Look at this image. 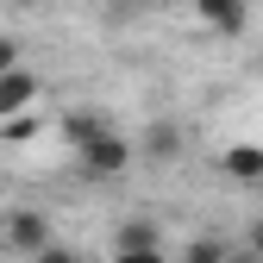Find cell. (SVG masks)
I'll return each mask as SVG.
<instances>
[{"instance_id": "14", "label": "cell", "mask_w": 263, "mask_h": 263, "mask_svg": "<svg viewBox=\"0 0 263 263\" xmlns=\"http://www.w3.org/2000/svg\"><path fill=\"white\" fill-rule=\"evenodd\" d=\"M7 69H19V50H13V44H0V76H7Z\"/></svg>"}, {"instance_id": "5", "label": "cell", "mask_w": 263, "mask_h": 263, "mask_svg": "<svg viewBox=\"0 0 263 263\" xmlns=\"http://www.w3.org/2000/svg\"><path fill=\"white\" fill-rule=\"evenodd\" d=\"M138 151H144V157H157V163H170V157L182 151V132H176L170 119H157V125H144V138H138Z\"/></svg>"}, {"instance_id": "1", "label": "cell", "mask_w": 263, "mask_h": 263, "mask_svg": "<svg viewBox=\"0 0 263 263\" xmlns=\"http://www.w3.org/2000/svg\"><path fill=\"white\" fill-rule=\"evenodd\" d=\"M0 245H7V251H19V257L31 263L38 251H50L57 238H50V219H44V213H31V207H13L7 219H0Z\"/></svg>"}, {"instance_id": "13", "label": "cell", "mask_w": 263, "mask_h": 263, "mask_svg": "<svg viewBox=\"0 0 263 263\" xmlns=\"http://www.w3.org/2000/svg\"><path fill=\"white\" fill-rule=\"evenodd\" d=\"M226 263H263V257H257L251 245H232V251H226Z\"/></svg>"}, {"instance_id": "7", "label": "cell", "mask_w": 263, "mask_h": 263, "mask_svg": "<svg viewBox=\"0 0 263 263\" xmlns=\"http://www.w3.org/2000/svg\"><path fill=\"white\" fill-rule=\"evenodd\" d=\"M226 176L232 182H263V151L257 144H232L226 151Z\"/></svg>"}, {"instance_id": "2", "label": "cell", "mask_w": 263, "mask_h": 263, "mask_svg": "<svg viewBox=\"0 0 263 263\" xmlns=\"http://www.w3.org/2000/svg\"><path fill=\"white\" fill-rule=\"evenodd\" d=\"M125 170H132V138H125V132H107V138L82 144V176L88 182H113Z\"/></svg>"}, {"instance_id": "3", "label": "cell", "mask_w": 263, "mask_h": 263, "mask_svg": "<svg viewBox=\"0 0 263 263\" xmlns=\"http://www.w3.org/2000/svg\"><path fill=\"white\" fill-rule=\"evenodd\" d=\"M194 13H201L207 31H219V38H245V25H251V0H194Z\"/></svg>"}, {"instance_id": "15", "label": "cell", "mask_w": 263, "mask_h": 263, "mask_svg": "<svg viewBox=\"0 0 263 263\" xmlns=\"http://www.w3.org/2000/svg\"><path fill=\"white\" fill-rule=\"evenodd\" d=\"M245 245H251V251H257V257H263V219H257V226H251V238H245Z\"/></svg>"}, {"instance_id": "6", "label": "cell", "mask_w": 263, "mask_h": 263, "mask_svg": "<svg viewBox=\"0 0 263 263\" xmlns=\"http://www.w3.org/2000/svg\"><path fill=\"white\" fill-rule=\"evenodd\" d=\"M113 245L119 251H163V232H157L151 219H125L119 232H113Z\"/></svg>"}, {"instance_id": "10", "label": "cell", "mask_w": 263, "mask_h": 263, "mask_svg": "<svg viewBox=\"0 0 263 263\" xmlns=\"http://www.w3.org/2000/svg\"><path fill=\"white\" fill-rule=\"evenodd\" d=\"M226 251H232L226 238H194V245L182 251V263H226Z\"/></svg>"}, {"instance_id": "4", "label": "cell", "mask_w": 263, "mask_h": 263, "mask_svg": "<svg viewBox=\"0 0 263 263\" xmlns=\"http://www.w3.org/2000/svg\"><path fill=\"white\" fill-rule=\"evenodd\" d=\"M38 69H7L0 76V119H19V113H31V101H38Z\"/></svg>"}, {"instance_id": "11", "label": "cell", "mask_w": 263, "mask_h": 263, "mask_svg": "<svg viewBox=\"0 0 263 263\" xmlns=\"http://www.w3.org/2000/svg\"><path fill=\"white\" fill-rule=\"evenodd\" d=\"M31 263H82L69 245H50V251H38V257H31Z\"/></svg>"}, {"instance_id": "8", "label": "cell", "mask_w": 263, "mask_h": 263, "mask_svg": "<svg viewBox=\"0 0 263 263\" xmlns=\"http://www.w3.org/2000/svg\"><path fill=\"white\" fill-rule=\"evenodd\" d=\"M63 132H69V144L82 151V144H94V138H107L113 125H107L101 113H69V119H63Z\"/></svg>"}, {"instance_id": "12", "label": "cell", "mask_w": 263, "mask_h": 263, "mask_svg": "<svg viewBox=\"0 0 263 263\" xmlns=\"http://www.w3.org/2000/svg\"><path fill=\"white\" fill-rule=\"evenodd\" d=\"M113 263H170V257H163V251H119Z\"/></svg>"}, {"instance_id": "16", "label": "cell", "mask_w": 263, "mask_h": 263, "mask_svg": "<svg viewBox=\"0 0 263 263\" xmlns=\"http://www.w3.org/2000/svg\"><path fill=\"white\" fill-rule=\"evenodd\" d=\"M113 7H132V0H113Z\"/></svg>"}, {"instance_id": "9", "label": "cell", "mask_w": 263, "mask_h": 263, "mask_svg": "<svg viewBox=\"0 0 263 263\" xmlns=\"http://www.w3.org/2000/svg\"><path fill=\"white\" fill-rule=\"evenodd\" d=\"M38 132H44V119H38V113H19V119H0V138H7V144H31V138H38Z\"/></svg>"}]
</instances>
